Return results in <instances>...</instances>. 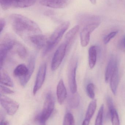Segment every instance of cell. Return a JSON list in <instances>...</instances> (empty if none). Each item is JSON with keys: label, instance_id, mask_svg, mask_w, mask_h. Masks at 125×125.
Here are the masks:
<instances>
[{"label": "cell", "instance_id": "3957f363", "mask_svg": "<svg viewBox=\"0 0 125 125\" xmlns=\"http://www.w3.org/2000/svg\"><path fill=\"white\" fill-rule=\"evenodd\" d=\"M70 23L69 21L64 22L59 25L53 32L48 40L45 47L44 54L51 51L61 41L65 33L69 27Z\"/></svg>", "mask_w": 125, "mask_h": 125}, {"label": "cell", "instance_id": "5b68a950", "mask_svg": "<svg viewBox=\"0 0 125 125\" xmlns=\"http://www.w3.org/2000/svg\"><path fill=\"white\" fill-rule=\"evenodd\" d=\"M55 108V100L51 92L47 93L42 111L35 118V120L46 122L50 118Z\"/></svg>", "mask_w": 125, "mask_h": 125}, {"label": "cell", "instance_id": "f546056e", "mask_svg": "<svg viewBox=\"0 0 125 125\" xmlns=\"http://www.w3.org/2000/svg\"><path fill=\"white\" fill-rule=\"evenodd\" d=\"M6 25V22L5 20L3 18H0V34H1L2 31L3 30Z\"/></svg>", "mask_w": 125, "mask_h": 125}, {"label": "cell", "instance_id": "7a4b0ae2", "mask_svg": "<svg viewBox=\"0 0 125 125\" xmlns=\"http://www.w3.org/2000/svg\"><path fill=\"white\" fill-rule=\"evenodd\" d=\"M35 61V55H32L29 59L28 67L24 64H20L14 70L13 75L19 78L20 83L23 87L25 86L31 79L34 70Z\"/></svg>", "mask_w": 125, "mask_h": 125}, {"label": "cell", "instance_id": "7402d4cb", "mask_svg": "<svg viewBox=\"0 0 125 125\" xmlns=\"http://www.w3.org/2000/svg\"><path fill=\"white\" fill-rule=\"evenodd\" d=\"M69 97L68 100V104L70 107L72 108H75L79 105L80 103V97L78 94H72Z\"/></svg>", "mask_w": 125, "mask_h": 125}, {"label": "cell", "instance_id": "8992f818", "mask_svg": "<svg viewBox=\"0 0 125 125\" xmlns=\"http://www.w3.org/2000/svg\"><path fill=\"white\" fill-rule=\"evenodd\" d=\"M36 0H0L1 6L3 10L10 9L25 8L34 4Z\"/></svg>", "mask_w": 125, "mask_h": 125}, {"label": "cell", "instance_id": "9c48e42d", "mask_svg": "<svg viewBox=\"0 0 125 125\" xmlns=\"http://www.w3.org/2000/svg\"><path fill=\"white\" fill-rule=\"evenodd\" d=\"M0 104L8 115L13 116L18 110L19 104L17 102L7 96L0 94Z\"/></svg>", "mask_w": 125, "mask_h": 125}, {"label": "cell", "instance_id": "f1b7e54d", "mask_svg": "<svg viewBox=\"0 0 125 125\" xmlns=\"http://www.w3.org/2000/svg\"><path fill=\"white\" fill-rule=\"evenodd\" d=\"M106 101H107V105H108L109 111L115 108L114 103H113V100L111 97L109 96L107 97L106 98Z\"/></svg>", "mask_w": 125, "mask_h": 125}, {"label": "cell", "instance_id": "7c38bea8", "mask_svg": "<svg viewBox=\"0 0 125 125\" xmlns=\"http://www.w3.org/2000/svg\"><path fill=\"white\" fill-rule=\"evenodd\" d=\"M27 38L32 45L39 49L45 47L47 41L46 37L42 34L30 35Z\"/></svg>", "mask_w": 125, "mask_h": 125}, {"label": "cell", "instance_id": "d4e9b609", "mask_svg": "<svg viewBox=\"0 0 125 125\" xmlns=\"http://www.w3.org/2000/svg\"><path fill=\"white\" fill-rule=\"evenodd\" d=\"M103 112H104V105H102L101 106L98 114L97 115L95 121V125H103Z\"/></svg>", "mask_w": 125, "mask_h": 125}, {"label": "cell", "instance_id": "d6a6232c", "mask_svg": "<svg viewBox=\"0 0 125 125\" xmlns=\"http://www.w3.org/2000/svg\"><path fill=\"white\" fill-rule=\"evenodd\" d=\"M38 124V125H46V122L40 120H36Z\"/></svg>", "mask_w": 125, "mask_h": 125}, {"label": "cell", "instance_id": "277c9868", "mask_svg": "<svg viewBox=\"0 0 125 125\" xmlns=\"http://www.w3.org/2000/svg\"><path fill=\"white\" fill-rule=\"evenodd\" d=\"M16 42L14 37L11 34H6L3 37L0 44V69L2 68L8 53L14 48Z\"/></svg>", "mask_w": 125, "mask_h": 125}, {"label": "cell", "instance_id": "6da1fadb", "mask_svg": "<svg viewBox=\"0 0 125 125\" xmlns=\"http://www.w3.org/2000/svg\"><path fill=\"white\" fill-rule=\"evenodd\" d=\"M12 28L20 36H28L42 34L39 25L29 18L19 14H12L10 17Z\"/></svg>", "mask_w": 125, "mask_h": 125}, {"label": "cell", "instance_id": "ac0fdd59", "mask_svg": "<svg viewBox=\"0 0 125 125\" xmlns=\"http://www.w3.org/2000/svg\"><path fill=\"white\" fill-rule=\"evenodd\" d=\"M1 84L10 87H14V84L12 80L7 72L4 69H0Z\"/></svg>", "mask_w": 125, "mask_h": 125}, {"label": "cell", "instance_id": "8fae6325", "mask_svg": "<svg viewBox=\"0 0 125 125\" xmlns=\"http://www.w3.org/2000/svg\"><path fill=\"white\" fill-rule=\"evenodd\" d=\"M47 70V64L46 63H42L38 70L36 81L33 89V93L34 95L36 94L37 92L41 89L44 83L46 76Z\"/></svg>", "mask_w": 125, "mask_h": 125}, {"label": "cell", "instance_id": "1f68e13d", "mask_svg": "<svg viewBox=\"0 0 125 125\" xmlns=\"http://www.w3.org/2000/svg\"><path fill=\"white\" fill-rule=\"evenodd\" d=\"M0 125H9V122L6 120H1L0 123Z\"/></svg>", "mask_w": 125, "mask_h": 125}, {"label": "cell", "instance_id": "ffe728a7", "mask_svg": "<svg viewBox=\"0 0 125 125\" xmlns=\"http://www.w3.org/2000/svg\"><path fill=\"white\" fill-rule=\"evenodd\" d=\"M97 106V100H93L90 102L86 113L85 119L91 121L96 111Z\"/></svg>", "mask_w": 125, "mask_h": 125}, {"label": "cell", "instance_id": "e575fe53", "mask_svg": "<svg viewBox=\"0 0 125 125\" xmlns=\"http://www.w3.org/2000/svg\"></svg>", "mask_w": 125, "mask_h": 125}, {"label": "cell", "instance_id": "836d02e7", "mask_svg": "<svg viewBox=\"0 0 125 125\" xmlns=\"http://www.w3.org/2000/svg\"><path fill=\"white\" fill-rule=\"evenodd\" d=\"M92 4L95 5L96 4V0H90Z\"/></svg>", "mask_w": 125, "mask_h": 125}, {"label": "cell", "instance_id": "d6986e66", "mask_svg": "<svg viewBox=\"0 0 125 125\" xmlns=\"http://www.w3.org/2000/svg\"><path fill=\"white\" fill-rule=\"evenodd\" d=\"M97 48L95 46L90 47L89 51V64L90 67L92 69L95 66L97 59Z\"/></svg>", "mask_w": 125, "mask_h": 125}, {"label": "cell", "instance_id": "4316f807", "mask_svg": "<svg viewBox=\"0 0 125 125\" xmlns=\"http://www.w3.org/2000/svg\"><path fill=\"white\" fill-rule=\"evenodd\" d=\"M117 31H114L111 32L104 39V43L105 44H107L111 41L112 39L114 38L118 33Z\"/></svg>", "mask_w": 125, "mask_h": 125}, {"label": "cell", "instance_id": "cb8c5ba5", "mask_svg": "<svg viewBox=\"0 0 125 125\" xmlns=\"http://www.w3.org/2000/svg\"><path fill=\"white\" fill-rule=\"evenodd\" d=\"M63 125H75L74 117L72 114L68 113L65 115L63 120Z\"/></svg>", "mask_w": 125, "mask_h": 125}, {"label": "cell", "instance_id": "83f0119b", "mask_svg": "<svg viewBox=\"0 0 125 125\" xmlns=\"http://www.w3.org/2000/svg\"><path fill=\"white\" fill-rule=\"evenodd\" d=\"M1 93L5 94H12L14 93V91L10 89L9 88H8L7 87L5 86L4 85L1 84L0 87Z\"/></svg>", "mask_w": 125, "mask_h": 125}, {"label": "cell", "instance_id": "30bf717a", "mask_svg": "<svg viewBox=\"0 0 125 125\" xmlns=\"http://www.w3.org/2000/svg\"><path fill=\"white\" fill-rule=\"evenodd\" d=\"M100 23H94L87 25L84 27L80 34L81 46L86 47L89 44L91 33L99 26Z\"/></svg>", "mask_w": 125, "mask_h": 125}, {"label": "cell", "instance_id": "e0dca14e", "mask_svg": "<svg viewBox=\"0 0 125 125\" xmlns=\"http://www.w3.org/2000/svg\"><path fill=\"white\" fill-rule=\"evenodd\" d=\"M80 29V26L78 25L75 26L68 31L65 37V42L68 47L73 42L76 35Z\"/></svg>", "mask_w": 125, "mask_h": 125}, {"label": "cell", "instance_id": "52a82bcc", "mask_svg": "<svg viewBox=\"0 0 125 125\" xmlns=\"http://www.w3.org/2000/svg\"><path fill=\"white\" fill-rule=\"evenodd\" d=\"M68 47L67 43L64 42L56 51L51 62V69L52 71L56 70L61 64L65 56Z\"/></svg>", "mask_w": 125, "mask_h": 125}, {"label": "cell", "instance_id": "2e32d148", "mask_svg": "<svg viewBox=\"0 0 125 125\" xmlns=\"http://www.w3.org/2000/svg\"><path fill=\"white\" fill-rule=\"evenodd\" d=\"M117 65V62L114 57H112L107 65L105 74V81L108 83L115 68Z\"/></svg>", "mask_w": 125, "mask_h": 125}, {"label": "cell", "instance_id": "9a60e30c", "mask_svg": "<svg viewBox=\"0 0 125 125\" xmlns=\"http://www.w3.org/2000/svg\"><path fill=\"white\" fill-rule=\"evenodd\" d=\"M119 83V75L118 66L114 68L110 78V86L113 94L116 95Z\"/></svg>", "mask_w": 125, "mask_h": 125}, {"label": "cell", "instance_id": "4fadbf2b", "mask_svg": "<svg viewBox=\"0 0 125 125\" xmlns=\"http://www.w3.org/2000/svg\"><path fill=\"white\" fill-rule=\"evenodd\" d=\"M68 1V0H42L40 3L41 5L46 7L62 9L67 6Z\"/></svg>", "mask_w": 125, "mask_h": 125}, {"label": "cell", "instance_id": "ba28073f", "mask_svg": "<svg viewBox=\"0 0 125 125\" xmlns=\"http://www.w3.org/2000/svg\"><path fill=\"white\" fill-rule=\"evenodd\" d=\"M78 62L76 59L71 60L68 67V80L69 87L72 94L77 92V85L76 81V72Z\"/></svg>", "mask_w": 125, "mask_h": 125}, {"label": "cell", "instance_id": "603a6c76", "mask_svg": "<svg viewBox=\"0 0 125 125\" xmlns=\"http://www.w3.org/2000/svg\"><path fill=\"white\" fill-rule=\"evenodd\" d=\"M112 125H120L118 113L115 108L109 111Z\"/></svg>", "mask_w": 125, "mask_h": 125}, {"label": "cell", "instance_id": "484cf974", "mask_svg": "<svg viewBox=\"0 0 125 125\" xmlns=\"http://www.w3.org/2000/svg\"><path fill=\"white\" fill-rule=\"evenodd\" d=\"M95 86L93 83H90L87 85V93L88 96L91 99H94L95 96L94 92Z\"/></svg>", "mask_w": 125, "mask_h": 125}, {"label": "cell", "instance_id": "44dd1931", "mask_svg": "<svg viewBox=\"0 0 125 125\" xmlns=\"http://www.w3.org/2000/svg\"><path fill=\"white\" fill-rule=\"evenodd\" d=\"M15 52L21 59H24L27 56V51L24 45L17 42L14 46Z\"/></svg>", "mask_w": 125, "mask_h": 125}, {"label": "cell", "instance_id": "4dcf8cb0", "mask_svg": "<svg viewBox=\"0 0 125 125\" xmlns=\"http://www.w3.org/2000/svg\"><path fill=\"white\" fill-rule=\"evenodd\" d=\"M90 120L84 119L81 125H89L90 123Z\"/></svg>", "mask_w": 125, "mask_h": 125}, {"label": "cell", "instance_id": "5bb4252c", "mask_svg": "<svg viewBox=\"0 0 125 125\" xmlns=\"http://www.w3.org/2000/svg\"><path fill=\"white\" fill-rule=\"evenodd\" d=\"M57 95L58 103L62 105L67 97V89L62 79L59 82L57 87Z\"/></svg>", "mask_w": 125, "mask_h": 125}]
</instances>
